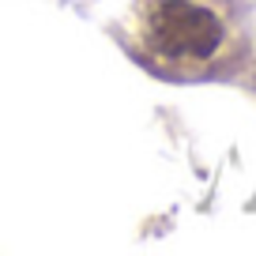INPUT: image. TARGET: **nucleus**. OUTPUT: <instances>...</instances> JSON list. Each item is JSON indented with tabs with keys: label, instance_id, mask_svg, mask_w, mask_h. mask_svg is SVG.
Listing matches in <instances>:
<instances>
[{
	"label": "nucleus",
	"instance_id": "f257e3e1",
	"mask_svg": "<svg viewBox=\"0 0 256 256\" xmlns=\"http://www.w3.org/2000/svg\"><path fill=\"white\" fill-rule=\"evenodd\" d=\"M136 34L151 60L200 72L226 53L230 19L215 0H140Z\"/></svg>",
	"mask_w": 256,
	"mask_h": 256
}]
</instances>
